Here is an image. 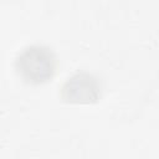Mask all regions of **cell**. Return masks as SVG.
Segmentation results:
<instances>
[{
    "label": "cell",
    "mask_w": 159,
    "mask_h": 159,
    "mask_svg": "<svg viewBox=\"0 0 159 159\" xmlns=\"http://www.w3.org/2000/svg\"><path fill=\"white\" fill-rule=\"evenodd\" d=\"M17 75L30 84H41L50 81L57 68L53 51L43 45H31L21 50L15 60Z\"/></svg>",
    "instance_id": "1"
},
{
    "label": "cell",
    "mask_w": 159,
    "mask_h": 159,
    "mask_svg": "<svg viewBox=\"0 0 159 159\" xmlns=\"http://www.w3.org/2000/svg\"><path fill=\"white\" fill-rule=\"evenodd\" d=\"M60 94L67 103L92 104L101 98V84L93 75L77 72L63 82Z\"/></svg>",
    "instance_id": "2"
}]
</instances>
